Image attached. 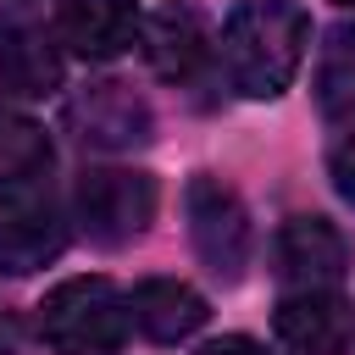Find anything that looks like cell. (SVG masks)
<instances>
[{
    "label": "cell",
    "mask_w": 355,
    "mask_h": 355,
    "mask_svg": "<svg viewBox=\"0 0 355 355\" xmlns=\"http://www.w3.org/2000/svg\"><path fill=\"white\" fill-rule=\"evenodd\" d=\"M305 44L311 17L294 0H244L216 33V61L244 100H277L300 72Z\"/></svg>",
    "instance_id": "obj_1"
},
{
    "label": "cell",
    "mask_w": 355,
    "mask_h": 355,
    "mask_svg": "<svg viewBox=\"0 0 355 355\" xmlns=\"http://www.w3.org/2000/svg\"><path fill=\"white\" fill-rule=\"evenodd\" d=\"M128 322V294L111 277H67L39 300V338L55 355H111Z\"/></svg>",
    "instance_id": "obj_2"
},
{
    "label": "cell",
    "mask_w": 355,
    "mask_h": 355,
    "mask_svg": "<svg viewBox=\"0 0 355 355\" xmlns=\"http://www.w3.org/2000/svg\"><path fill=\"white\" fill-rule=\"evenodd\" d=\"M155 178L150 172H133V166H89L72 189V211H78V227L105 244V250H122L133 244L150 222H155Z\"/></svg>",
    "instance_id": "obj_3"
},
{
    "label": "cell",
    "mask_w": 355,
    "mask_h": 355,
    "mask_svg": "<svg viewBox=\"0 0 355 355\" xmlns=\"http://www.w3.org/2000/svg\"><path fill=\"white\" fill-rule=\"evenodd\" d=\"M183 211H189V244L205 261V272L216 283H239L244 266H250V250H255V227H250L244 200L222 178L200 172L183 189Z\"/></svg>",
    "instance_id": "obj_4"
},
{
    "label": "cell",
    "mask_w": 355,
    "mask_h": 355,
    "mask_svg": "<svg viewBox=\"0 0 355 355\" xmlns=\"http://www.w3.org/2000/svg\"><path fill=\"white\" fill-rule=\"evenodd\" d=\"M61 250H67V222L44 189L17 183L11 194H0V272H11V277L39 272Z\"/></svg>",
    "instance_id": "obj_5"
},
{
    "label": "cell",
    "mask_w": 355,
    "mask_h": 355,
    "mask_svg": "<svg viewBox=\"0 0 355 355\" xmlns=\"http://www.w3.org/2000/svg\"><path fill=\"white\" fill-rule=\"evenodd\" d=\"M67 122H72V133H78L83 144H94V150H139V144H150V133H155L150 100L133 94V89L116 83V78L78 89V100L67 105Z\"/></svg>",
    "instance_id": "obj_6"
},
{
    "label": "cell",
    "mask_w": 355,
    "mask_h": 355,
    "mask_svg": "<svg viewBox=\"0 0 355 355\" xmlns=\"http://www.w3.org/2000/svg\"><path fill=\"white\" fill-rule=\"evenodd\" d=\"M272 327L288 355H349L355 344V311L338 288H288Z\"/></svg>",
    "instance_id": "obj_7"
},
{
    "label": "cell",
    "mask_w": 355,
    "mask_h": 355,
    "mask_svg": "<svg viewBox=\"0 0 355 355\" xmlns=\"http://www.w3.org/2000/svg\"><path fill=\"white\" fill-rule=\"evenodd\" d=\"M272 261H277V277L288 288H338L349 250H344V239L327 216H288L277 227Z\"/></svg>",
    "instance_id": "obj_8"
},
{
    "label": "cell",
    "mask_w": 355,
    "mask_h": 355,
    "mask_svg": "<svg viewBox=\"0 0 355 355\" xmlns=\"http://www.w3.org/2000/svg\"><path fill=\"white\" fill-rule=\"evenodd\" d=\"M55 33L83 61H116L139 44L144 17L133 11V0H61Z\"/></svg>",
    "instance_id": "obj_9"
},
{
    "label": "cell",
    "mask_w": 355,
    "mask_h": 355,
    "mask_svg": "<svg viewBox=\"0 0 355 355\" xmlns=\"http://www.w3.org/2000/svg\"><path fill=\"white\" fill-rule=\"evenodd\" d=\"M144 61L155 67V78L166 83H194L205 72V61L216 55V39L205 33V22L189 6H161L155 17H144Z\"/></svg>",
    "instance_id": "obj_10"
},
{
    "label": "cell",
    "mask_w": 355,
    "mask_h": 355,
    "mask_svg": "<svg viewBox=\"0 0 355 355\" xmlns=\"http://www.w3.org/2000/svg\"><path fill=\"white\" fill-rule=\"evenodd\" d=\"M61 50L22 17H0V100H44L61 89Z\"/></svg>",
    "instance_id": "obj_11"
},
{
    "label": "cell",
    "mask_w": 355,
    "mask_h": 355,
    "mask_svg": "<svg viewBox=\"0 0 355 355\" xmlns=\"http://www.w3.org/2000/svg\"><path fill=\"white\" fill-rule=\"evenodd\" d=\"M128 316H133V327H139L144 338L178 344V338L200 333L211 311H205V294H194L189 283H178V277H144V283L128 294Z\"/></svg>",
    "instance_id": "obj_12"
},
{
    "label": "cell",
    "mask_w": 355,
    "mask_h": 355,
    "mask_svg": "<svg viewBox=\"0 0 355 355\" xmlns=\"http://www.w3.org/2000/svg\"><path fill=\"white\" fill-rule=\"evenodd\" d=\"M50 166V133L33 116L0 111V183H33Z\"/></svg>",
    "instance_id": "obj_13"
},
{
    "label": "cell",
    "mask_w": 355,
    "mask_h": 355,
    "mask_svg": "<svg viewBox=\"0 0 355 355\" xmlns=\"http://www.w3.org/2000/svg\"><path fill=\"white\" fill-rule=\"evenodd\" d=\"M316 94H322L327 111H349V105H355V22L333 28V39H327V50H322Z\"/></svg>",
    "instance_id": "obj_14"
},
{
    "label": "cell",
    "mask_w": 355,
    "mask_h": 355,
    "mask_svg": "<svg viewBox=\"0 0 355 355\" xmlns=\"http://www.w3.org/2000/svg\"><path fill=\"white\" fill-rule=\"evenodd\" d=\"M327 178H333L338 200H344V205H355V139H344V144L327 155Z\"/></svg>",
    "instance_id": "obj_15"
},
{
    "label": "cell",
    "mask_w": 355,
    "mask_h": 355,
    "mask_svg": "<svg viewBox=\"0 0 355 355\" xmlns=\"http://www.w3.org/2000/svg\"><path fill=\"white\" fill-rule=\"evenodd\" d=\"M194 355H272V349H266V344H255V338H244V333H222V338L200 344Z\"/></svg>",
    "instance_id": "obj_16"
},
{
    "label": "cell",
    "mask_w": 355,
    "mask_h": 355,
    "mask_svg": "<svg viewBox=\"0 0 355 355\" xmlns=\"http://www.w3.org/2000/svg\"><path fill=\"white\" fill-rule=\"evenodd\" d=\"M338 6H355V0H338Z\"/></svg>",
    "instance_id": "obj_17"
}]
</instances>
